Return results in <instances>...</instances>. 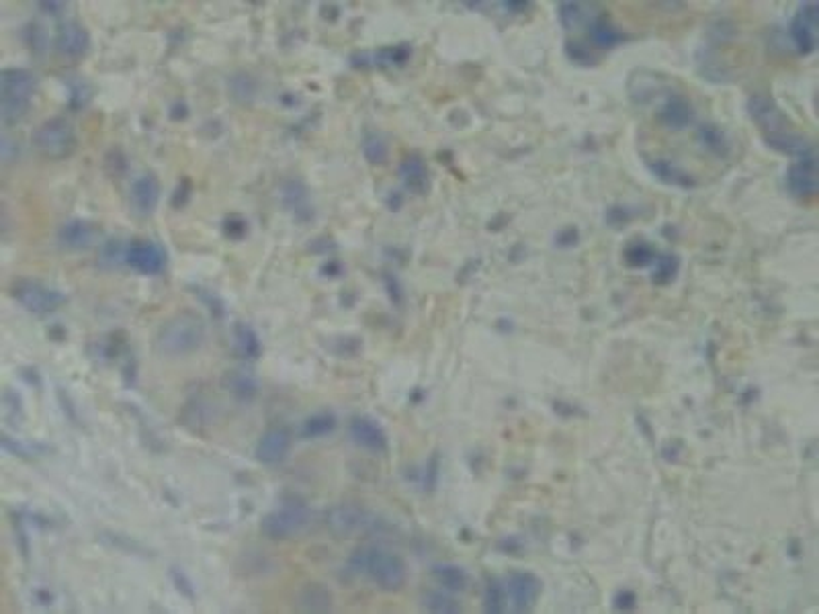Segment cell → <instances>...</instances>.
Returning a JSON list of instances; mask_svg holds the SVG:
<instances>
[{
	"label": "cell",
	"instance_id": "5b68a950",
	"mask_svg": "<svg viewBox=\"0 0 819 614\" xmlns=\"http://www.w3.org/2000/svg\"><path fill=\"white\" fill-rule=\"evenodd\" d=\"M311 524V512L303 504H283L274 508L260 520V533L271 541H292L303 535Z\"/></svg>",
	"mask_w": 819,
	"mask_h": 614
},
{
	"label": "cell",
	"instance_id": "9c48e42d",
	"mask_svg": "<svg viewBox=\"0 0 819 614\" xmlns=\"http://www.w3.org/2000/svg\"><path fill=\"white\" fill-rule=\"evenodd\" d=\"M123 262L141 275H160L166 268V252L150 239H133L125 246Z\"/></svg>",
	"mask_w": 819,
	"mask_h": 614
},
{
	"label": "cell",
	"instance_id": "484cf974",
	"mask_svg": "<svg viewBox=\"0 0 819 614\" xmlns=\"http://www.w3.org/2000/svg\"><path fill=\"white\" fill-rule=\"evenodd\" d=\"M424 609L430 612H461V606L455 600V598L443 594V591H430V594L424 596Z\"/></svg>",
	"mask_w": 819,
	"mask_h": 614
},
{
	"label": "cell",
	"instance_id": "8992f818",
	"mask_svg": "<svg viewBox=\"0 0 819 614\" xmlns=\"http://www.w3.org/2000/svg\"><path fill=\"white\" fill-rule=\"evenodd\" d=\"M33 146L41 156H46L50 160L66 158L76 148V133L70 122H66L62 117H51L48 122H43L33 131Z\"/></svg>",
	"mask_w": 819,
	"mask_h": 614
},
{
	"label": "cell",
	"instance_id": "277c9868",
	"mask_svg": "<svg viewBox=\"0 0 819 614\" xmlns=\"http://www.w3.org/2000/svg\"><path fill=\"white\" fill-rule=\"evenodd\" d=\"M37 91V78L25 68H4L0 72V117L4 125L17 123L27 115Z\"/></svg>",
	"mask_w": 819,
	"mask_h": 614
},
{
	"label": "cell",
	"instance_id": "ac0fdd59",
	"mask_svg": "<svg viewBox=\"0 0 819 614\" xmlns=\"http://www.w3.org/2000/svg\"><path fill=\"white\" fill-rule=\"evenodd\" d=\"M297 606L308 612H326L332 609V591L322 583H305L297 591Z\"/></svg>",
	"mask_w": 819,
	"mask_h": 614
},
{
	"label": "cell",
	"instance_id": "2e32d148",
	"mask_svg": "<svg viewBox=\"0 0 819 614\" xmlns=\"http://www.w3.org/2000/svg\"><path fill=\"white\" fill-rule=\"evenodd\" d=\"M788 189L793 191L796 197H814L817 191V178H815V160L814 154L799 158V162L793 164L788 170Z\"/></svg>",
	"mask_w": 819,
	"mask_h": 614
},
{
	"label": "cell",
	"instance_id": "d4e9b609",
	"mask_svg": "<svg viewBox=\"0 0 819 614\" xmlns=\"http://www.w3.org/2000/svg\"><path fill=\"white\" fill-rule=\"evenodd\" d=\"M226 385L238 398H252L256 393V379L248 371H230Z\"/></svg>",
	"mask_w": 819,
	"mask_h": 614
},
{
	"label": "cell",
	"instance_id": "d6986e66",
	"mask_svg": "<svg viewBox=\"0 0 819 614\" xmlns=\"http://www.w3.org/2000/svg\"><path fill=\"white\" fill-rule=\"evenodd\" d=\"M283 203H285V207L297 217V220H310L311 217L310 194L302 183L292 181L283 186Z\"/></svg>",
	"mask_w": 819,
	"mask_h": 614
},
{
	"label": "cell",
	"instance_id": "603a6c76",
	"mask_svg": "<svg viewBox=\"0 0 819 614\" xmlns=\"http://www.w3.org/2000/svg\"><path fill=\"white\" fill-rule=\"evenodd\" d=\"M334 429H337V418H334V414H330V411H320V414L310 416L308 420L303 422L302 434L305 438H322Z\"/></svg>",
	"mask_w": 819,
	"mask_h": 614
},
{
	"label": "cell",
	"instance_id": "3957f363",
	"mask_svg": "<svg viewBox=\"0 0 819 614\" xmlns=\"http://www.w3.org/2000/svg\"><path fill=\"white\" fill-rule=\"evenodd\" d=\"M750 115L756 119V123L760 125V130L766 131V140L772 148L783 149L787 154H799V158L811 156V148L806 144V140L796 136L788 130L787 119L783 113L774 107V103L766 99V96H754L750 101Z\"/></svg>",
	"mask_w": 819,
	"mask_h": 614
},
{
	"label": "cell",
	"instance_id": "e0dca14e",
	"mask_svg": "<svg viewBox=\"0 0 819 614\" xmlns=\"http://www.w3.org/2000/svg\"><path fill=\"white\" fill-rule=\"evenodd\" d=\"M815 5H803L796 19L793 21V40L801 51H811L815 46Z\"/></svg>",
	"mask_w": 819,
	"mask_h": 614
},
{
	"label": "cell",
	"instance_id": "8fae6325",
	"mask_svg": "<svg viewBox=\"0 0 819 614\" xmlns=\"http://www.w3.org/2000/svg\"><path fill=\"white\" fill-rule=\"evenodd\" d=\"M289 448H292V432L283 429V426H273L258 438L255 453L256 459L265 465H277L285 459Z\"/></svg>",
	"mask_w": 819,
	"mask_h": 614
},
{
	"label": "cell",
	"instance_id": "4fadbf2b",
	"mask_svg": "<svg viewBox=\"0 0 819 614\" xmlns=\"http://www.w3.org/2000/svg\"><path fill=\"white\" fill-rule=\"evenodd\" d=\"M130 201L133 213L148 217L156 212L160 201V183L154 175H141L136 178L130 191Z\"/></svg>",
	"mask_w": 819,
	"mask_h": 614
},
{
	"label": "cell",
	"instance_id": "44dd1931",
	"mask_svg": "<svg viewBox=\"0 0 819 614\" xmlns=\"http://www.w3.org/2000/svg\"><path fill=\"white\" fill-rule=\"evenodd\" d=\"M234 340H236V350L244 358H252V361H255V358H258L260 353H263L258 334L255 332V328L248 324H238L234 328Z\"/></svg>",
	"mask_w": 819,
	"mask_h": 614
},
{
	"label": "cell",
	"instance_id": "9a60e30c",
	"mask_svg": "<svg viewBox=\"0 0 819 614\" xmlns=\"http://www.w3.org/2000/svg\"><path fill=\"white\" fill-rule=\"evenodd\" d=\"M351 438L356 445L374 453H383L387 448V437L382 426L367 416H356L351 422Z\"/></svg>",
	"mask_w": 819,
	"mask_h": 614
},
{
	"label": "cell",
	"instance_id": "6da1fadb",
	"mask_svg": "<svg viewBox=\"0 0 819 614\" xmlns=\"http://www.w3.org/2000/svg\"><path fill=\"white\" fill-rule=\"evenodd\" d=\"M205 336L207 330L201 316L193 312H181L164 321L156 336V348L160 355L170 358L187 357L203 347Z\"/></svg>",
	"mask_w": 819,
	"mask_h": 614
},
{
	"label": "cell",
	"instance_id": "cb8c5ba5",
	"mask_svg": "<svg viewBox=\"0 0 819 614\" xmlns=\"http://www.w3.org/2000/svg\"><path fill=\"white\" fill-rule=\"evenodd\" d=\"M662 115H664L666 122L674 127H682L692 122V111L688 107V103L680 99V96H670L664 109H662Z\"/></svg>",
	"mask_w": 819,
	"mask_h": 614
},
{
	"label": "cell",
	"instance_id": "5bb4252c",
	"mask_svg": "<svg viewBox=\"0 0 819 614\" xmlns=\"http://www.w3.org/2000/svg\"><path fill=\"white\" fill-rule=\"evenodd\" d=\"M88 48H91V37L85 25L76 23V21H68L58 29L56 33V50L59 56L64 58H80L85 56Z\"/></svg>",
	"mask_w": 819,
	"mask_h": 614
},
{
	"label": "cell",
	"instance_id": "52a82bcc",
	"mask_svg": "<svg viewBox=\"0 0 819 614\" xmlns=\"http://www.w3.org/2000/svg\"><path fill=\"white\" fill-rule=\"evenodd\" d=\"M379 522L382 520L375 514L355 504H338L330 508L326 514L328 530L340 538H355L374 533V530H377Z\"/></svg>",
	"mask_w": 819,
	"mask_h": 614
},
{
	"label": "cell",
	"instance_id": "83f0119b",
	"mask_svg": "<svg viewBox=\"0 0 819 614\" xmlns=\"http://www.w3.org/2000/svg\"><path fill=\"white\" fill-rule=\"evenodd\" d=\"M363 154L369 162H383L387 156V146L379 136H369L363 144Z\"/></svg>",
	"mask_w": 819,
	"mask_h": 614
},
{
	"label": "cell",
	"instance_id": "4316f807",
	"mask_svg": "<svg viewBox=\"0 0 819 614\" xmlns=\"http://www.w3.org/2000/svg\"><path fill=\"white\" fill-rule=\"evenodd\" d=\"M483 602H486L488 612H504L506 610V591L504 583L498 580H491L483 594Z\"/></svg>",
	"mask_w": 819,
	"mask_h": 614
},
{
	"label": "cell",
	"instance_id": "7a4b0ae2",
	"mask_svg": "<svg viewBox=\"0 0 819 614\" xmlns=\"http://www.w3.org/2000/svg\"><path fill=\"white\" fill-rule=\"evenodd\" d=\"M351 567L356 573L367 575L379 590L385 591L400 590L408 578L404 559L382 546H364L356 551L351 559Z\"/></svg>",
	"mask_w": 819,
	"mask_h": 614
},
{
	"label": "cell",
	"instance_id": "ba28073f",
	"mask_svg": "<svg viewBox=\"0 0 819 614\" xmlns=\"http://www.w3.org/2000/svg\"><path fill=\"white\" fill-rule=\"evenodd\" d=\"M13 297L32 313L56 312L59 305L66 303L64 293L40 281H19L13 287Z\"/></svg>",
	"mask_w": 819,
	"mask_h": 614
},
{
	"label": "cell",
	"instance_id": "ffe728a7",
	"mask_svg": "<svg viewBox=\"0 0 819 614\" xmlns=\"http://www.w3.org/2000/svg\"><path fill=\"white\" fill-rule=\"evenodd\" d=\"M400 175L410 191L424 193V189L428 186V170L420 158H408L401 164Z\"/></svg>",
	"mask_w": 819,
	"mask_h": 614
},
{
	"label": "cell",
	"instance_id": "7402d4cb",
	"mask_svg": "<svg viewBox=\"0 0 819 614\" xmlns=\"http://www.w3.org/2000/svg\"><path fill=\"white\" fill-rule=\"evenodd\" d=\"M436 582L441 583L443 588L451 590V591H461L467 588L469 583V575L465 573V569H461L457 565L445 564V565H435L433 569Z\"/></svg>",
	"mask_w": 819,
	"mask_h": 614
},
{
	"label": "cell",
	"instance_id": "30bf717a",
	"mask_svg": "<svg viewBox=\"0 0 819 614\" xmlns=\"http://www.w3.org/2000/svg\"><path fill=\"white\" fill-rule=\"evenodd\" d=\"M502 583L506 591V606H510L515 612L531 610L541 594L539 578L528 572L510 573Z\"/></svg>",
	"mask_w": 819,
	"mask_h": 614
},
{
	"label": "cell",
	"instance_id": "7c38bea8",
	"mask_svg": "<svg viewBox=\"0 0 819 614\" xmlns=\"http://www.w3.org/2000/svg\"><path fill=\"white\" fill-rule=\"evenodd\" d=\"M101 230L86 220L66 221L58 231V242L68 250H86L99 242Z\"/></svg>",
	"mask_w": 819,
	"mask_h": 614
}]
</instances>
